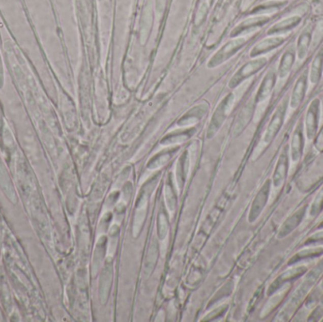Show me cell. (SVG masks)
I'll list each match as a JSON object with an SVG mask.
<instances>
[{"label": "cell", "mask_w": 323, "mask_h": 322, "mask_svg": "<svg viewBox=\"0 0 323 322\" xmlns=\"http://www.w3.org/2000/svg\"><path fill=\"white\" fill-rule=\"evenodd\" d=\"M286 105H287V102L284 100V102L282 103V105L278 108L277 111L274 113L273 119L271 120V124L269 126L268 131L265 135V142L266 143H270L271 141H272V139L276 136L278 132L280 131L281 127L283 125V122H284V115H285V112H286Z\"/></svg>", "instance_id": "1"}, {"label": "cell", "mask_w": 323, "mask_h": 322, "mask_svg": "<svg viewBox=\"0 0 323 322\" xmlns=\"http://www.w3.org/2000/svg\"><path fill=\"white\" fill-rule=\"evenodd\" d=\"M318 118H319V101L318 99H314L307 111L306 121H305L306 133H307V137L309 139L314 138L317 133Z\"/></svg>", "instance_id": "2"}, {"label": "cell", "mask_w": 323, "mask_h": 322, "mask_svg": "<svg viewBox=\"0 0 323 322\" xmlns=\"http://www.w3.org/2000/svg\"><path fill=\"white\" fill-rule=\"evenodd\" d=\"M270 188H271V183H270V181H268L264 184V186L262 187V189L258 193L257 197H255L252 206H251L250 216H249V219L251 222L254 221L259 217L262 210L264 209L265 205L267 203L268 198H269Z\"/></svg>", "instance_id": "3"}, {"label": "cell", "mask_w": 323, "mask_h": 322, "mask_svg": "<svg viewBox=\"0 0 323 322\" xmlns=\"http://www.w3.org/2000/svg\"><path fill=\"white\" fill-rule=\"evenodd\" d=\"M304 150V135H303V124L299 123L293 133L291 141V158L294 162H298L303 154Z\"/></svg>", "instance_id": "4"}, {"label": "cell", "mask_w": 323, "mask_h": 322, "mask_svg": "<svg viewBox=\"0 0 323 322\" xmlns=\"http://www.w3.org/2000/svg\"><path fill=\"white\" fill-rule=\"evenodd\" d=\"M307 88V73L304 72L296 82L291 96L290 106L292 108H297L304 100L305 92Z\"/></svg>", "instance_id": "5"}, {"label": "cell", "mask_w": 323, "mask_h": 322, "mask_svg": "<svg viewBox=\"0 0 323 322\" xmlns=\"http://www.w3.org/2000/svg\"><path fill=\"white\" fill-rule=\"evenodd\" d=\"M287 169H288V156H287L286 149H284V152H282L279 158L277 166L274 172V176H273L274 186L278 187L284 183L287 175Z\"/></svg>", "instance_id": "6"}, {"label": "cell", "mask_w": 323, "mask_h": 322, "mask_svg": "<svg viewBox=\"0 0 323 322\" xmlns=\"http://www.w3.org/2000/svg\"><path fill=\"white\" fill-rule=\"evenodd\" d=\"M305 208L306 207H303L302 209L297 211L294 215H292L282 226V228L279 230L278 232V237L279 238H284V237L288 236L292 230L294 229H296L298 227V225L301 223V221L303 220V217L304 216V213H305Z\"/></svg>", "instance_id": "7"}, {"label": "cell", "mask_w": 323, "mask_h": 322, "mask_svg": "<svg viewBox=\"0 0 323 322\" xmlns=\"http://www.w3.org/2000/svg\"><path fill=\"white\" fill-rule=\"evenodd\" d=\"M112 265H107L104 270L101 273L100 277V284H99V294H100V300L102 303H105L108 296H109V291L110 286L112 283Z\"/></svg>", "instance_id": "8"}, {"label": "cell", "mask_w": 323, "mask_h": 322, "mask_svg": "<svg viewBox=\"0 0 323 322\" xmlns=\"http://www.w3.org/2000/svg\"><path fill=\"white\" fill-rule=\"evenodd\" d=\"M295 62V52L293 49H288L284 53L280 65L278 67V77L280 79H284L288 73L290 72L291 68Z\"/></svg>", "instance_id": "9"}, {"label": "cell", "mask_w": 323, "mask_h": 322, "mask_svg": "<svg viewBox=\"0 0 323 322\" xmlns=\"http://www.w3.org/2000/svg\"><path fill=\"white\" fill-rule=\"evenodd\" d=\"M306 270V269L304 267H299L296 268L294 270H288L286 272H284L283 275L278 278L277 280L272 283V285L271 286V288L269 290V294L271 295L273 292H275L278 288H280V286L282 284H284L285 282L287 281H290L291 279H294L296 277L300 276L301 274H303L304 271Z\"/></svg>", "instance_id": "10"}, {"label": "cell", "mask_w": 323, "mask_h": 322, "mask_svg": "<svg viewBox=\"0 0 323 322\" xmlns=\"http://www.w3.org/2000/svg\"><path fill=\"white\" fill-rule=\"evenodd\" d=\"M323 71V49L319 50V52L317 53V56L315 57V59L312 63L311 66L310 81L313 84H317L319 82V80L321 79V75Z\"/></svg>", "instance_id": "11"}, {"label": "cell", "mask_w": 323, "mask_h": 322, "mask_svg": "<svg viewBox=\"0 0 323 322\" xmlns=\"http://www.w3.org/2000/svg\"><path fill=\"white\" fill-rule=\"evenodd\" d=\"M267 64V60L262 58V59L257 60L255 62H251L250 64L246 65V66L241 69V71L238 73V75L236 76V79H238L237 83H238L240 80H242L243 79H246L247 77L251 76L252 74L259 71L263 66Z\"/></svg>", "instance_id": "12"}, {"label": "cell", "mask_w": 323, "mask_h": 322, "mask_svg": "<svg viewBox=\"0 0 323 322\" xmlns=\"http://www.w3.org/2000/svg\"><path fill=\"white\" fill-rule=\"evenodd\" d=\"M275 81H276V74L273 71L269 72L263 80L260 89H259L257 95L258 101L264 100L271 94L273 87H274V84H275Z\"/></svg>", "instance_id": "13"}, {"label": "cell", "mask_w": 323, "mask_h": 322, "mask_svg": "<svg viewBox=\"0 0 323 322\" xmlns=\"http://www.w3.org/2000/svg\"><path fill=\"white\" fill-rule=\"evenodd\" d=\"M284 43V40L282 38H275V39H269L259 44L252 51L251 56H257L262 53L268 52L271 49L275 48L276 46H281Z\"/></svg>", "instance_id": "14"}, {"label": "cell", "mask_w": 323, "mask_h": 322, "mask_svg": "<svg viewBox=\"0 0 323 322\" xmlns=\"http://www.w3.org/2000/svg\"><path fill=\"white\" fill-rule=\"evenodd\" d=\"M226 103L227 101H225L223 104H221L220 107L218 108V111L215 113L214 118L212 119L211 126H210V129H209V135L211 137L212 135L215 133V132L218 131L219 126L221 125V123L223 122V120L225 119V112H226Z\"/></svg>", "instance_id": "15"}, {"label": "cell", "mask_w": 323, "mask_h": 322, "mask_svg": "<svg viewBox=\"0 0 323 322\" xmlns=\"http://www.w3.org/2000/svg\"><path fill=\"white\" fill-rule=\"evenodd\" d=\"M310 44V37L307 33L303 34L298 42L297 53L300 59H304L307 56Z\"/></svg>", "instance_id": "16"}, {"label": "cell", "mask_w": 323, "mask_h": 322, "mask_svg": "<svg viewBox=\"0 0 323 322\" xmlns=\"http://www.w3.org/2000/svg\"><path fill=\"white\" fill-rule=\"evenodd\" d=\"M251 113H252V107L251 106H249V107H247L246 109H244V111L241 112V114L239 116L238 125H237V128H236V132H240L244 129L245 126L247 125V123L251 119Z\"/></svg>", "instance_id": "17"}, {"label": "cell", "mask_w": 323, "mask_h": 322, "mask_svg": "<svg viewBox=\"0 0 323 322\" xmlns=\"http://www.w3.org/2000/svg\"><path fill=\"white\" fill-rule=\"evenodd\" d=\"M323 252L322 249H313V250H303L301 252H299L298 254H296L295 256L293 257L290 260L289 264H292L293 262H298L299 260L301 259H304V258H307V257L315 256V255H319Z\"/></svg>", "instance_id": "18"}, {"label": "cell", "mask_w": 323, "mask_h": 322, "mask_svg": "<svg viewBox=\"0 0 323 322\" xmlns=\"http://www.w3.org/2000/svg\"><path fill=\"white\" fill-rule=\"evenodd\" d=\"M168 230L167 219L164 214H160L158 218V235L160 239H164L166 237Z\"/></svg>", "instance_id": "19"}, {"label": "cell", "mask_w": 323, "mask_h": 322, "mask_svg": "<svg viewBox=\"0 0 323 322\" xmlns=\"http://www.w3.org/2000/svg\"><path fill=\"white\" fill-rule=\"evenodd\" d=\"M323 207V189L318 193L317 197L315 198L314 202L311 206L310 214L311 216H316L317 215Z\"/></svg>", "instance_id": "20"}, {"label": "cell", "mask_w": 323, "mask_h": 322, "mask_svg": "<svg viewBox=\"0 0 323 322\" xmlns=\"http://www.w3.org/2000/svg\"><path fill=\"white\" fill-rule=\"evenodd\" d=\"M165 198H166V202H167V206L170 210H174L175 208V204H176V197L174 195V191L172 189L171 186H166L165 188Z\"/></svg>", "instance_id": "21"}, {"label": "cell", "mask_w": 323, "mask_h": 322, "mask_svg": "<svg viewBox=\"0 0 323 322\" xmlns=\"http://www.w3.org/2000/svg\"><path fill=\"white\" fill-rule=\"evenodd\" d=\"M153 257H157V244L153 243V245L152 246V248H151V250H150V252H149V255L146 257V262H145V267L146 268H149L150 266L151 267H153V265L155 263V258L153 259Z\"/></svg>", "instance_id": "22"}, {"label": "cell", "mask_w": 323, "mask_h": 322, "mask_svg": "<svg viewBox=\"0 0 323 322\" xmlns=\"http://www.w3.org/2000/svg\"><path fill=\"white\" fill-rule=\"evenodd\" d=\"M317 241H323V232L316 233L314 236H312L310 238H308L307 243H313V242H317Z\"/></svg>", "instance_id": "23"}, {"label": "cell", "mask_w": 323, "mask_h": 322, "mask_svg": "<svg viewBox=\"0 0 323 322\" xmlns=\"http://www.w3.org/2000/svg\"><path fill=\"white\" fill-rule=\"evenodd\" d=\"M320 227H323V222L322 223L320 224Z\"/></svg>", "instance_id": "24"}, {"label": "cell", "mask_w": 323, "mask_h": 322, "mask_svg": "<svg viewBox=\"0 0 323 322\" xmlns=\"http://www.w3.org/2000/svg\"><path fill=\"white\" fill-rule=\"evenodd\" d=\"M322 287H323V282H322Z\"/></svg>", "instance_id": "25"}]
</instances>
